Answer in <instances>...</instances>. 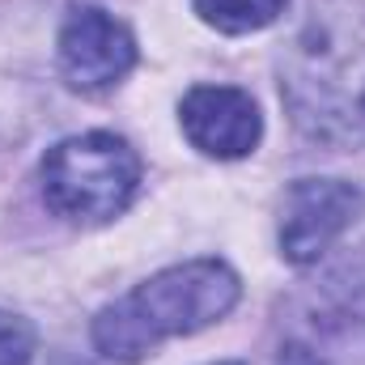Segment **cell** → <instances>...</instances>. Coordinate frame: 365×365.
I'll use <instances>...</instances> for the list:
<instances>
[{"label":"cell","instance_id":"6da1fadb","mask_svg":"<svg viewBox=\"0 0 365 365\" xmlns=\"http://www.w3.org/2000/svg\"><path fill=\"white\" fill-rule=\"evenodd\" d=\"M280 98L293 123L327 145L365 136V13L310 0L297 34L280 47Z\"/></svg>","mask_w":365,"mask_h":365},{"label":"cell","instance_id":"7a4b0ae2","mask_svg":"<svg viewBox=\"0 0 365 365\" xmlns=\"http://www.w3.org/2000/svg\"><path fill=\"white\" fill-rule=\"evenodd\" d=\"M238 272L225 259H187L149 276L93 319V349L106 361L136 365L158 353L162 340L191 336L238 306Z\"/></svg>","mask_w":365,"mask_h":365},{"label":"cell","instance_id":"3957f363","mask_svg":"<svg viewBox=\"0 0 365 365\" xmlns=\"http://www.w3.org/2000/svg\"><path fill=\"white\" fill-rule=\"evenodd\" d=\"M38 179L56 217L102 225L132 204L140 187V158L115 132H81L47 149Z\"/></svg>","mask_w":365,"mask_h":365},{"label":"cell","instance_id":"277c9868","mask_svg":"<svg viewBox=\"0 0 365 365\" xmlns=\"http://www.w3.org/2000/svg\"><path fill=\"white\" fill-rule=\"evenodd\" d=\"M361 187L344 179H297L280 204V255L297 268L323 259L357 221Z\"/></svg>","mask_w":365,"mask_h":365},{"label":"cell","instance_id":"5b68a950","mask_svg":"<svg viewBox=\"0 0 365 365\" xmlns=\"http://www.w3.org/2000/svg\"><path fill=\"white\" fill-rule=\"evenodd\" d=\"M56 56H60V73L73 90L98 93L119 86L132 73L136 38L106 9H73L60 30Z\"/></svg>","mask_w":365,"mask_h":365},{"label":"cell","instance_id":"8992f818","mask_svg":"<svg viewBox=\"0 0 365 365\" xmlns=\"http://www.w3.org/2000/svg\"><path fill=\"white\" fill-rule=\"evenodd\" d=\"M179 123L182 136L200 153L221 158V162L255 153V145L264 136V119H259L255 98L247 90H234V86H195V90H187L179 102Z\"/></svg>","mask_w":365,"mask_h":365},{"label":"cell","instance_id":"52a82bcc","mask_svg":"<svg viewBox=\"0 0 365 365\" xmlns=\"http://www.w3.org/2000/svg\"><path fill=\"white\" fill-rule=\"evenodd\" d=\"M289 0H195V13L204 26L221 30V34H251L272 26L284 13Z\"/></svg>","mask_w":365,"mask_h":365},{"label":"cell","instance_id":"ba28073f","mask_svg":"<svg viewBox=\"0 0 365 365\" xmlns=\"http://www.w3.org/2000/svg\"><path fill=\"white\" fill-rule=\"evenodd\" d=\"M34 357V327L30 319L0 310V365H30Z\"/></svg>","mask_w":365,"mask_h":365},{"label":"cell","instance_id":"9c48e42d","mask_svg":"<svg viewBox=\"0 0 365 365\" xmlns=\"http://www.w3.org/2000/svg\"><path fill=\"white\" fill-rule=\"evenodd\" d=\"M276 365H323V361H319L306 344H289V349L280 353V361H276Z\"/></svg>","mask_w":365,"mask_h":365},{"label":"cell","instance_id":"30bf717a","mask_svg":"<svg viewBox=\"0 0 365 365\" xmlns=\"http://www.w3.org/2000/svg\"><path fill=\"white\" fill-rule=\"evenodd\" d=\"M225 365H238V361H225Z\"/></svg>","mask_w":365,"mask_h":365}]
</instances>
